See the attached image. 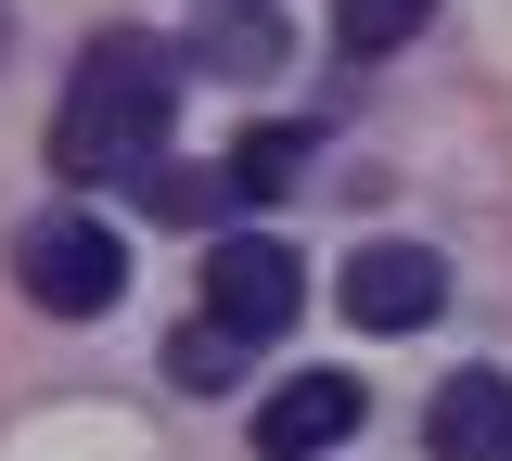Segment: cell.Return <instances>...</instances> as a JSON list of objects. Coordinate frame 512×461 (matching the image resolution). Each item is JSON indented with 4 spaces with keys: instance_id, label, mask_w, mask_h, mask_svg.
I'll use <instances>...</instances> for the list:
<instances>
[{
    "instance_id": "cell-9",
    "label": "cell",
    "mask_w": 512,
    "mask_h": 461,
    "mask_svg": "<svg viewBox=\"0 0 512 461\" xmlns=\"http://www.w3.org/2000/svg\"><path fill=\"white\" fill-rule=\"evenodd\" d=\"M141 193H154V218H180V231H218V205H244L231 180H205V167H167V154L141 167Z\"/></svg>"
},
{
    "instance_id": "cell-2",
    "label": "cell",
    "mask_w": 512,
    "mask_h": 461,
    "mask_svg": "<svg viewBox=\"0 0 512 461\" xmlns=\"http://www.w3.org/2000/svg\"><path fill=\"white\" fill-rule=\"evenodd\" d=\"M13 282H26L52 321H103V308L128 295V244H116V218H90V205L26 218V231H13Z\"/></svg>"
},
{
    "instance_id": "cell-3",
    "label": "cell",
    "mask_w": 512,
    "mask_h": 461,
    "mask_svg": "<svg viewBox=\"0 0 512 461\" xmlns=\"http://www.w3.org/2000/svg\"><path fill=\"white\" fill-rule=\"evenodd\" d=\"M295 308H308V257L295 244H269V231H218L205 244V321L269 346V333H295Z\"/></svg>"
},
{
    "instance_id": "cell-6",
    "label": "cell",
    "mask_w": 512,
    "mask_h": 461,
    "mask_svg": "<svg viewBox=\"0 0 512 461\" xmlns=\"http://www.w3.org/2000/svg\"><path fill=\"white\" fill-rule=\"evenodd\" d=\"M423 449L436 461H512V372H448L423 410Z\"/></svg>"
},
{
    "instance_id": "cell-7",
    "label": "cell",
    "mask_w": 512,
    "mask_h": 461,
    "mask_svg": "<svg viewBox=\"0 0 512 461\" xmlns=\"http://www.w3.org/2000/svg\"><path fill=\"white\" fill-rule=\"evenodd\" d=\"M282 52H295V26L269 0H205V26H192V65L205 77H282Z\"/></svg>"
},
{
    "instance_id": "cell-8",
    "label": "cell",
    "mask_w": 512,
    "mask_h": 461,
    "mask_svg": "<svg viewBox=\"0 0 512 461\" xmlns=\"http://www.w3.org/2000/svg\"><path fill=\"white\" fill-rule=\"evenodd\" d=\"M423 13H436V0H333V39H346L359 65H384L397 39H423Z\"/></svg>"
},
{
    "instance_id": "cell-10",
    "label": "cell",
    "mask_w": 512,
    "mask_h": 461,
    "mask_svg": "<svg viewBox=\"0 0 512 461\" xmlns=\"http://www.w3.org/2000/svg\"><path fill=\"white\" fill-rule=\"evenodd\" d=\"M295 167H308V129H256L244 154H231V193L269 205V193H295Z\"/></svg>"
},
{
    "instance_id": "cell-1",
    "label": "cell",
    "mask_w": 512,
    "mask_h": 461,
    "mask_svg": "<svg viewBox=\"0 0 512 461\" xmlns=\"http://www.w3.org/2000/svg\"><path fill=\"white\" fill-rule=\"evenodd\" d=\"M167 116H180V65L154 39H90L52 116V167L64 180H141L167 154Z\"/></svg>"
},
{
    "instance_id": "cell-11",
    "label": "cell",
    "mask_w": 512,
    "mask_h": 461,
    "mask_svg": "<svg viewBox=\"0 0 512 461\" xmlns=\"http://www.w3.org/2000/svg\"><path fill=\"white\" fill-rule=\"evenodd\" d=\"M244 359H256V346H244V333H231V321H192L180 346H167V372H180L192 397H205V385H231V372H244Z\"/></svg>"
},
{
    "instance_id": "cell-4",
    "label": "cell",
    "mask_w": 512,
    "mask_h": 461,
    "mask_svg": "<svg viewBox=\"0 0 512 461\" xmlns=\"http://www.w3.org/2000/svg\"><path fill=\"white\" fill-rule=\"evenodd\" d=\"M333 308H346L359 333H423L448 308V257L436 244H359L346 282H333Z\"/></svg>"
},
{
    "instance_id": "cell-5",
    "label": "cell",
    "mask_w": 512,
    "mask_h": 461,
    "mask_svg": "<svg viewBox=\"0 0 512 461\" xmlns=\"http://www.w3.org/2000/svg\"><path fill=\"white\" fill-rule=\"evenodd\" d=\"M359 436V372H295V385H269V410H256V449L269 461H320Z\"/></svg>"
}]
</instances>
